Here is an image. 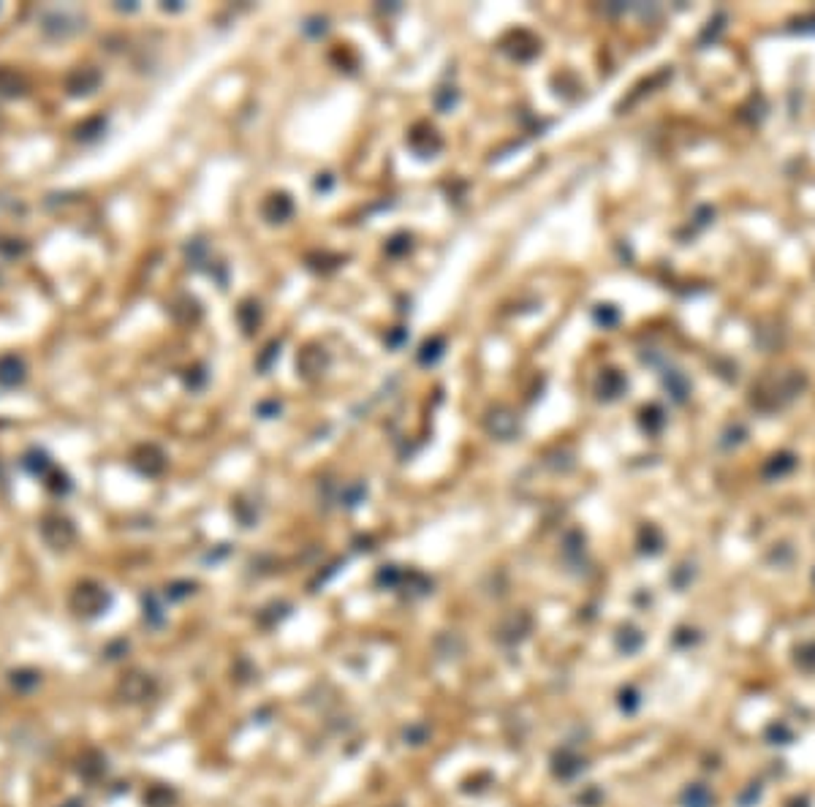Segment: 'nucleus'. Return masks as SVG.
Masks as SVG:
<instances>
[{
  "instance_id": "obj_1",
  "label": "nucleus",
  "mask_w": 815,
  "mask_h": 807,
  "mask_svg": "<svg viewBox=\"0 0 815 807\" xmlns=\"http://www.w3.org/2000/svg\"><path fill=\"white\" fill-rule=\"evenodd\" d=\"M106 606H109V595H106L104 587L93 585V582H84V585L76 587L74 609L79 612V614H98V612H104Z\"/></svg>"
},
{
  "instance_id": "obj_2",
  "label": "nucleus",
  "mask_w": 815,
  "mask_h": 807,
  "mask_svg": "<svg viewBox=\"0 0 815 807\" xmlns=\"http://www.w3.org/2000/svg\"><path fill=\"white\" fill-rule=\"evenodd\" d=\"M41 538L52 546V549H66L71 541L76 538L74 525L63 516H47L41 522Z\"/></svg>"
},
{
  "instance_id": "obj_3",
  "label": "nucleus",
  "mask_w": 815,
  "mask_h": 807,
  "mask_svg": "<svg viewBox=\"0 0 815 807\" xmlns=\"http://www.w3.org/2000/svg\"><path fill=\"white\" fill-rule=\"evenodd\" d=\"M25 378H27V367H25L22 357H16V354L0 357V386L14 389V386L25 383Z\"/></svg>"
},
{
  "instance_id": "obj_4",
  "label": "nucleus",
  "mask_w": 815,
  "mask_h": 807,
  "mask_svg": "<svg viewBox=\"0 0 815 807\" xmlns=\"http://www.w3.org/2000/svg\"><path fill=\"white\" fill-rule=\"evenodd\" d=\"M98 82H101V76H98L95 69H76V71L69 76L66 87H69L71 95H90V93L98 87Z\"/></svg>"
},
{
  "instance_id": "obj_5",
  "label": "nucleus",
  "mask_w": 815,
  "mask_h": 807,
  "mask_svg": "<svg viewBox=\"0 0 815 807\" xmlns=\"http://www.w3.org/2000/svg\"><path fill=\"white\" fill-rule=\"evenodd\" d=\"M22 465H25V470L27 473H33V476H47L49 470H52V462H49V457L44 454V451H38V448H33V451H27L25 454V459H22Z\"/></svg>"
},
{
  "instance_id": "obj_6",
  "label": "nucleus",
  "mask_w": 815,
  "mask_h": 807,
  "mask_svg": "<svg viewBox=\"0 0 815 807\" xmlns=\"http://www.w3.org/2000/svg\"><path fill=\"white\" fill-rule=\"evenodd\" d=\"M136 465H139V470L142 473H160L163 470V454L158 451V448H142V454H139V459H136Z\"/></svg>"
},
{
  "instance_id": "obj_7",
  "label": "nucleus",
  "mask_w": 815,
  "mask_h": 807,
  "mask_svg": "<svg viewBox=\"0 0 815 807\" xmlns=\"http://www.w3.org/2000/svg\"><path fill=\"white\" fill-rule=\"evenodd\" d=\"M44 484H47V490H49V492H55V495H66V492L71 490V481H69V476H66L63 470H58V468H52V470L44 476Z\"/></svg>"
}]
</instances>
